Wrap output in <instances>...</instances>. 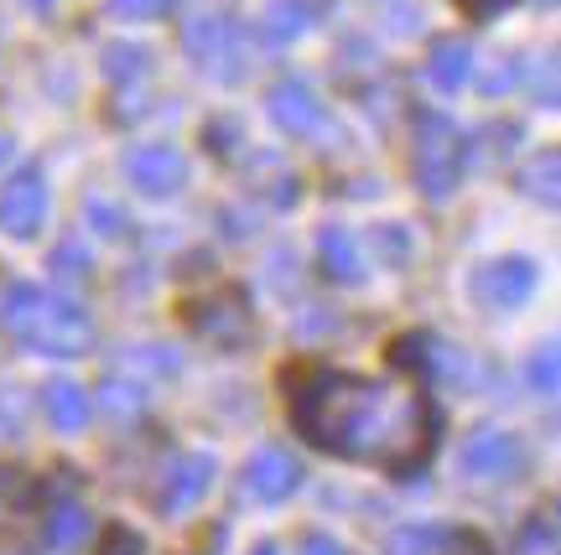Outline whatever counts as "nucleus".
Instances as JSON below:
<instances>
[{"instance_id": "obj_1", "label": "nucleus", "mask_w": 561, "mask_h": 555, "mask_svg": "<svg viewBox=\"0 0 561 555\" xmlns=\"http://www.w3.org/2000/svg\"><path fill=\"white\" fill-rule=\"evenodd\" d=\"M291 420L322 452L390 473H416L437 447L432 400L364 374H312L291 400Z\"/></svg>"}, {"instance_id": "obj_2", "label": "nucleus", "mask_w": 561, "mask_h": 555, "mask_svg": "<svg viewBox=\"0 0 561 555\" xmlns=\"http://www.w3.org/2000/svg\"><path fill=\"white\" fill-rule=\"evenodd\" d=\"M0 322L21 348L47 358H79L94 348V322L79 301L58 297L47 286H11L0 301Z\"/></svg>"}, {"instance_id": "obj_3", "label": "nucleus", "mask_w": 561, "mask_h": 555, "mask_svg": "<svg viewBox=\"0 0 561 555\" xmlns=\"http://www.w3.org/2000/svg\"><path fill=\"white\" fill-rule=\"evenodd\" d=\"M468 140L447 115H421L416 125V187L426 198H447L462 177Z\"/></svg>"}, {"instance_id": "obj_4", "label": "nucleus", "mask_w": 561, "mask_h": 555, "mask_svg": "<svg viewBox=\"0 0 561 555\" xmlns=\"http://www.w3.org/2000/svg\"><path fill=\"white\" fill-rule=\"evenodd\" d=\"M458 467L473 477V483H510V477H520V467H525V447L515 431L483 426V431H473V437L462 441Z\"/></svg>"}, {"instance_id": "obj_5", "label": "nucleus", "mask_w": 561, "mask_h": 555, "mask_svg": "<svg viewBox=\"0 0 561 555\" xmlns=\"http://www.w3.org/2000/svg\"><path fill=\"white\" fill-rule=\"evenodd\" d=\"M182 42H187V53H193V62H198L208 79L219 83H234L244 73L240 62V32H234V21L224 16H198L187 32H182Z\"/></svg>"}, {"instance_id": "obj_6", "label": "nucleus", "mask_w": 561, "mask_h": 555, "mask_svg": "<svg viewBox=\"0 0 561 555\" xmlns=\"http://www.w3.org/2000/svg\"><path fill=\"white\" fill-rule=\"evenodd\" d=\"M468 291H473V301L489 307V312H515V307H525L530 291H536V265H530V259H489L483 270H473Z\"/></svg>"}, {"instance_id": "obj_7", "label": "nucleus", "mask_w": 561, "mask_h": 555, "mask_svg": "<svg viewBox=\"0 0 561 555\" xmlns=\"http://www.w3.org/2000/svg\"><path fill=\"white\" fill-rule=\"evenodd\" d=\"M214 473H219V462L208 452H187V456H172V467L161 473V488H157V509L167 519L172 514H187L193 504H198L208 488H214Z\"/></svg>"}, {"instance_id": "obj_8", "label": "nucleus", "mask_w": 561, "mask_h": 555, "mask_svg": "<svg viewBox=\"0 0 561 555\" xmlns=\"http://www.w3.org/2000/svg\"><path fill=\"white\" fill-rule=\"evenodd\" d=\"M125 177H130V187L146 193V198H172L182 182H187V161H182V151L151 140V146L125 151Z\"/></svg>"}, {"instance_id": "obj_9", "label": "nucleus", "mask_w": 561, "mask_h": 555, "mask_svg": "<svg viewBox=\"0 0 561 555\" xmlns=\"http://www.w3.org/2000/svg\"><path fill=\"white\" fill-rule=\"evenodd\" d=\"M47 213V182L37 166H21L16 177L0 187V229L11 239H32Z\"/></svg>"}, {"instance_id": "obj_10", "label": "nucleus", "mask_w": 561, "mask_h": 555, "mask_svg": "<svg viewBox=\"0 0 561 555\" xmlns=\"http://www.w3.org/2000/svg\"><path fill=\"white\" fill-rule=\"evenodd\" d=\"M301 488V462L286 447H261L244 462V498L255 504H280Z\"/></svg>"}, {"instance_id": "obj_11", "label": "nucleus", "mask_w": 561, "mask_h": 555, "mask_svg": "<svg viewBox=\"0 0 561 555\" xmlns=\"http://www.w3.org/2000/svg\"><path fill=\"white\" fill-rule=\"evenodd\" d=\"M271 119L286 136H322L328 130V109H322V100L301 79H280L271 89Z\"/></svg>"}, {"instance_id": "obj_12", "label": "nucleus", "mask_w": 561, "mask_h": 555, "mask_svg": "<svg viewBox=\"0 0 561 555\" xmlns=\"http://www.w3.org/2000/svg\"><path fill=\"white\" fill-rule=\"evenodd\" d=\"M42 411H47V420L58 426L62 437H73V431L89 426V390H79L73 379H58V384L42 390Z\"/></svg>"}, {"instance_id": "obj_13", "label": "nucleus", "mask_w": 561, "mask_h": 555, "mask_svg": "<svg viewBox=\"0 0 561 555\" xmlns=\"http://www.w3.org/2000/svg\"><path fill=\"white\" fill-rule=\"evenodd\" d=\"M318 255H322V270H328V276L339 280V286H359V280H364L359 244L348 239V229H322Z\"/></svg>"}, {"instance_id": "obj_14", "label": "nucleus", "mask_w": 561, "mask_h": 555, "mask_svg": "<svg viewBox=\"0 0 561 555\" xmlns=\"http://www.w3.org/2000/svg\"><path fill=\"white\" fill-rule=\"evenodd\" d=\"M520 187L546 208H561V146L557 151H541L520 166Z\"/></svg>"}, {"instance_id": "obj_15", "label": "nucleus", "mask_w": 561, "mask_h": 555, "mask_svg": "<svg viewBox=\"0 0 561 555\" xmlns=\"http://www.w3.org/2000/svg\"><path fill=\"white\" fill-rule=\"evenodd\" d=\"M426 79L437 83V89H462V83L473 79V53L462 47V42H437L432 47V62H426Z\"/></svg>"}, {"instance_id": "obj_16", "label": "nucleus", "mask_w": 561, "mask_h": 555, "mask_svg": "<svg viewBox=\"0 0 561 555\" xmlns=\"http://www.w3.org/2000/svg\"><path fill=\"white\" fill-rule=\"evenodd\" d=\"M89 535V514H83L79 504H58L53 514H47V551H73L79 540Z\"/></svg>"}, {"instance_id": "obj_17", "label": "nucleus", "mask_w": 561, "mask_h": 555, "mask_svg": "<svg viewBox=\"0 0 561 555\" xmlns=\"http://www.w3.org/2000/svg\"><path fill=\"white\" fill-rule=\"evenodd\" d=\"M312 11H318L312 0H276V5L265 11V32H271V37H276V42L297 37V32H307V26L318 21V16H312Z\"/></svg>"}, {"instance_id": "obj_18", "label": "nucleus", "mask_w": 561, "mask_h": 555, "mask_svg": "<svg viewBox=\"0 0 561 555\" xmlns=\"http://www.w3.org/2000/svg\"><path fill=\"white\" fill-rule=\"evenodd\" d=\"M447 545V530L437 524H405L396 535L385 540V555H437Z\"/></svg>"}, {"instance_id": "obj_19", "label": "nucleus", "mask_w": 561, "mask_h": 555, "mask_svg": "<svg viewBox=\"0 0 561 555\" xmlns=\"http://www.w3.org/2000/svg\"><path fill=\"white\" fill-rule=\"evenodd\" d=\"M525 379H530V390H536V395H561V343L536 348L530 363H525Z\"/></svg>"}, {"instance_id": "obj_20", "label": "nucleus", "mask_w": 561, "mask_h": 555, "mask_svg": "<svg viewBox=\"0 0 561 555\" xmlns=\"http://www.w3.org/2000/svg\"><path fill=\"white\" fill-rule=\"evenodd\" d=\"M178 0H104V11L115 21H161Z\"/></svg>"}, {"instance_id": "obj_21", "label": "nucleus", "mask_w": 561, "mask_h": 555, "mask_svg": "<svg viewBox=\"0 0 561 555\" xmlns=\"http://www.w3.org/2000/svg\"><path fill=\"white\" fill-rule=\"evenodd\" d=\"M515 555H561L557 530H551L546 519H530L520 530V540H515Z\"/></svg>"}, {"instance_id": "obj_22", "label": "nucleus", "mask_w": 561, "mask_h": 555, "mask_svg": "<svg viewBox=\"0 0 561 555\" xmlns=\"http://www.w3.org/2000/svg\"><path fill=\"white\" fill-rule=\"evenodd\" d=\"M140 405H146V390L140 384H104V411L110 416H136Z\"/></svg>"}, {"instance_id": "obj_23", "label": "nucleus", "mask_w": 561, "mask_h": 555, "mask_svg": "<svg viewBox=\"0 0 561 555\" xmlns=\"http://www.w3.org/2000/svg\"><path fill=\"white\" fill-rule=\"evenodd\" d=\"M100 555H146V540H140L130 524H110V530H104Z\"/></svg>"}, {"instance_id": "obj_24", "label": "nucleus", "mask_w": 561, "mask_h": 555, "mask_svg": "<svg viewBox=\"0 0 561 555\" xmlns=\"http://www.w3.org/2000/svg\"><path fill=\"white\" fill-rule=\"evenodd\" d=\"M447 555H494V551H489V540L473 535V530H453V535H447Z\"/></svg>"}, {"instance_id": "obj_25", "label": "nucleus", "mask_w": 561, "mask_h": 555, "mask_svg": "<svg viewBox=\"0 0 561 555\" xmlns=\"http://www.w3.org/2000/svg\"><path fill=\"white\" fill-rule=\"evenodd\" d=\"M301 555H348V551L333 535H307L301 540Z\"/></svg>"}, {"instance_id": "obj_26", "label": "nucleus", "mask_w": 561, "mask_h": 555, "mask_svg": "<svg viewBox=\"0 0 561 555\" xmlns=\"http://www.w3.org/2000/svg\"><path fill=\"white\" fill-rule=\"evenodd\" d=\"M89 213L100 219V234H121V213H115L110 203H89Z\"/></svg>"}, {"instance_id": "obj_27", "label": "nucleus", "mask_w": 561, "mask_h": 555, "mask_svg": "<svg viewBox=\"0 0 561 555\" xmlns=\"http://www.w3.org/2000/svg\"><path fill=\"white\" fill-rule=\"evenodd\" d=\"M515 73H520V68H515V62H500V68H494V73H489V94H500L504 83H515Z\"/></svg>"}, {"instance_id": "obj_28", "label": "nucleus", "mask_w": 561, "mask_h": 555, "mask_svg": "<svg viewBox=\"0 0 561 555\" xmlns=\"http://www.w3.org/2000/svg\"><path fill=\"white\" fill-rule=\"evenodd\" d=\"M462 5H468V11H479V16H489V11H494L500 0H462Z\"/></svg>"}, {"instance_id": "obj_29", "label": "nucleus", "mask_w": 561, "mask_h": 555, "mask_svg": "<svg viewBox=\"0 0 561 555\" xmlns=\"http://www.w3.org/2000/svg\"><path fill=\"white\" fill-rule=\"evenodd\" d=\"M26 5H32V11H53V0H26Z\"/></svg>"}, {"instance_id": "obj_30", "label": "nucleus", "mask_w": 561, "mask_h": 555, "mask_svg": "<svg viewBox=\"0 0 561 555\" xmlns=\"http://www.w3.org/2000/svg\"><path fill=\"white\" fill-rule=\"evenodd\" d=\"M255 555H280V551H276V545H255Z\"/></svg>"}, {"instance_id": "obj_31", "label": "nucleus", "mask_w": 561, "mask_h": 555, "mask_svg": "<svg viewBox=\"0 0 561 555\" xmlns=\"http://www.w3.org/2000/svg\"><path fill=\"white\" fill-rule=\"evenodd\" d=\"M557 530H561V504H557Z\"/></svg>"}, {"instance_id": "obj_32", "label": "nucleus", "mask_w": 561, "mask_h": 555, "mask_svg": "<svg viewBox=\"0 0 561 555\" xmlns=\"http://www.w3.org/2000/svg\"><path fill=\"white\" fill-rule=\"evenodd\" d=\"M0 157H5V140H0Z\"/></svg>"}]
</instances>
